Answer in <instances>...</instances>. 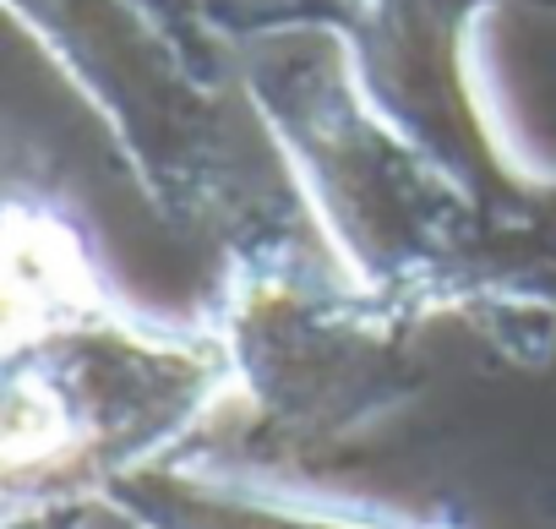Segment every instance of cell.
Here are the masks:
<instances>
[{"instance_id": "6da1fadb", "label": "cell", "mask_w": 556, "mask_h": 529, "mask_svg": "<svg viewBox=\"0 0 556 529\" xmlns=\"http://www.w3.org/2000/svg\"><path fill=\"white\" fill-rule=\"evenodd\" d=\"M0 496H88L202 442L235 404L207 317L115 290L88 229L12 186L0 295Z\"/></svg>"}, {"instance_id": "7a4b0ae2", "label": "cell", "mask_w": 556, "mask_h": 529, "mask_svg": "<svg viewBox=\"0 0 556 529\" xmlns=\"http://www.w3.org/2000/svg\"><path fill=\"white\" fill-rule=\"evenodd\" d=\"M240 83L295 207L344 268L442 323L485 224V191L371 77L344 17L235 28Z\"/></svg>"}, {"instance_id": "3957f363", "label": "cell", "mask_w": 556, "mask_h": 529, "mask_svg": "<svg viewBox=\"0 0 556 529\" xmlns=\"http://www.w3.org/2000/svg\"><path fill=\"white\" fill-rule=\"evenodd\" d=\"M202 317L235 404L290 453L361 442L431 382L437 317L361 285L306 218L273 213L229 235Z\"/></svg>"}, {"instance_id": "277c9868", "label": "cell", "mask_w": 556, "mask_h": 529, "mask_svg": "<svg viewBox=\"0 0 556 529\" xmlns=\"http://www.w3.org/2000/svg\"><path fill=\"white\" fill-rule=\"evenodd\" d=\"M17 28L61 66L83 104L104 121L142 197L180 229L224 240L273 218L256 213L240 121L235 28L213 0H7Z\"/></svg>"}, {"instance_id": "5b68a950", "label": "cell", "mask_w": 556, "mask_h": 529, "mask_svg": "<svg viewBox=\"0 0 556 529\" xmlns=\"http://www.w3.org/2000/svg\"><path fill=\"white\" fill-rule=\"evenodd\" d=\"M99 507L126 529H453L399 502L301 475L295 464L207 442L115 480Z\"/></svg>"}, {"instance_id": "8992f818", "label": "cell", "mask_w": 556, "mask_h": 529, "mask_svg": "<svg viewBox=\"0 0 556 529\" xmlns=\"http://www.w3.org/2000/svg\"><path fill=\"white\" fill-rule=\"evenodd\" d=\"M442 323L507 366H545L556 350V175L523 180L507 202L485 197L480 240L458 285L442 301Z\"/></svg>"}, {"instance_id": "52a82bcc", "label": "cell", "mask_w": 556, "mask_h": 529, "mask_svg": "<svg viewBox=\"0 0 556 529\" xmlns=\"http://www.w3.org/2000/svg\"><path fill=\"white\" fill-rule=\"evenodd\" d=\"M88 496H0V529H93Z\"/></svg>"}]
</instances>
